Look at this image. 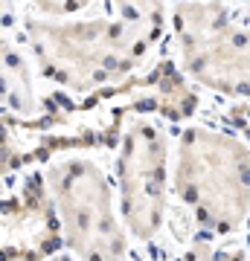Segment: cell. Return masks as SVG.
Instances as JSON below:
<instances>
[{
    "instance_id": "11",
    "label": "cell",
    "mask_w": 250,
    "mask_h": 261,
    "mask_svg": "<svg viewBox=\"0 0 250 261\" xmlns=\"http://www.w3.org/2000/svg\"><path fill=\"white\" fill-rule=\"evenodd\" d=\"M53 261H73V258H64V255H58V258H53Z\"/></svg>"
},
{
    "instance_id": "5",
    "label": "cell",
    "mask_w": 250,
    "mask_h": 261,
    "mask_svg": "<svg viewBox=\"0 0 250 261\" xmlns=\"http://www.w3.org/2000/svg\"><path fill=\"white\" fill-rule=\"evenodd\" d=\"M166 160L163 130L148 119H134L122 130L120 203L125 224L137 238H154L166 209Z\"/></svg>"
},
{
    "instance_id": "3",
    "label": "cell",
    "mask_w": 250,
    "mask_h": 261,
    "mask_svg": "<svg viewBox=\"0 0 250 261\" xmlns=\"http://www.w3.org/2000/svg\"><path fill=\"white\" fill-rule=\"evenodd\" d=\"M61 238L79 261H122L125 232L113 215L105 171L90 160L67 157L47 168Z\"/></svg>"
},
{
    "instance_id": "2",
    "label": "cell",
    "mask_w": 250,
    "mask_h": 261,
    "mask_svg": "<svg viewBox=\"0 0 250 261\" xmlns=\"http://www.w3.org/2000/svg\"><path fill=\"white\" fill-rule=\"evenodd\" d=\"M175 189L210 229H236L250 215V151L230 134L189 128L177 142Z\"/></svg>"
},
{
    "instance_id": "10",
    "label": "cell",
    "mask_w": 250,
    "mask_h": 261,
    "mask_svg": "<svg viewBox=\"0 0 250 261\" xmlns=\"http://www.w3.org/2000/svg\"><path fill=\"white\" fill-rule=\"evenodd\" d=\"M221 261H244V255H239V252H233V255H224Z\"/></svg>"
},
{
    "instance_id": "7",
    "label": "cell",
    "mask_w": 250,
    "mask_h": 261,
    "mask_svg": "<svg viewBox=\"0 0 250 261\" xmlns=\"http://www.w3.org/2000/svg\"><path fill=\"white\" fill-rule=\"evenodd\" d=\"M3 90H6V105L12 108L15 119H35L32 79H29L27 64L12 49L3 53Z\"/></svg>"
},
{
    "instance_id": "6",
    "label": "cell",
    "mask_w": 250,
    "mask_h": 261,
    "mask_svg": "<svg viewBox=\"0 0 250 261\" xmlns=\"http://www.w3.org/2000/svg\"><path fill=\"white\" fill-rule=\"evenodd\" d=\"M61 238L56 200L47 177H27L18 192L3 200V258L41 261L50 258Z\"/></svg>"
},
{
    "instance_id": "1",
    "label": "cell",
    "mask_w": 250,
    "mask_h": 261,
    "mask_svg": "<svg viewBox=\"0 0 250 261\" xmlns=\"http://www.w3.org/2000/svg\"><path fill=\"white\" fill-rule=\"evenodd\" d=\"M163 29V9L122 6L111 18L29 20L27 35L47 79L76 96L113 93L137 79Z\"/></svg>"
},
{
    "instance_id": "8",
    "label": "cell",
    "mask_w": 250,
    "mask_h": 261,
    "mask_svg": "<svg viewBox=\"0 0 250 261\" xmlns=\"http://www.w3.org/2000/svg\"><path fill=\"white\" fill-rule=\"evenodd\" d=\"M184 261H215L213 247H210L207 241H195L192 247H189V252H186Z\"/></svg>"
},
{
    "instance_id": "9",
    "label": "cell",
    "mask_w": 250,
    "mask_h": 261,
    "mask_svg": "<svg viewBox=\"0 0 250 261\" xmlns=\"http://www.w3.org/2000/svg\"><path fill=\"white\" fill-rule=\"evenodd\" d=\"M236 125L244 130V137H250V108H244V111L236 113Z\"/></svg>"
},
{
    "instance_id": "4",
    "label": "cell",
    "mask_w": 250,
    "mask_h": 261,
    "mask_svg": "<svg viewBox=\"0 0 250 261\" xmlns=\"http://www.w3.org/2000/svg\"><path fill=\"white\" fill-rule=\"evenodd\" d=\"M172 20L186 73L250 105V29L233 23L230 12L215 3H184Z\"/></svg>"
}]
</instances>
